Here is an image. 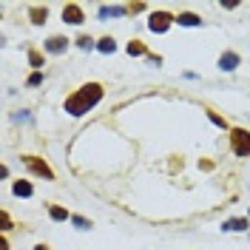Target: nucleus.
Returning a JSON list of instances; mask_svg holds the SVG:
<instances>
[{"label":"nucleus","instance_id":"obj_10","mask_svg":"<svg viewBox=\"0 0 250 250\" xmlns=\"http://www.w3.org/2000/svg\"><path fill=\"white\" fill-rule=\"evenodd\" d=\"M49 216L54 219V222H66V219H71V213H68L66 208H57V205H51V208H49Z\"/></svg>","mask_w":250,"mask_h":250},{"label":"nucleus","instance_id":"obj_20","mask_svg":"<svg viewBox=\"0 0 250 250\" xmlns=\"http://www.w3.org/2000/svg\"><path fill=\"white\" fill-rule=\"evenodd\" d=\"M0 222H3V225H0L3 231H9V228H12V225H9V213H0Z\"/></svg>","mask_w":250,"mask_h":250},{"label":"nucleus","instance_id":"obj_23","mask_svg":"<svg viewBox=\"0 0 250 250\" xmlns=\"http://www.w3.org/2000/svg\"><path fill=\"white\" fill-rule=\"evenodd\" d=\"M15 119H17V122H29V119H32V117H29V114L23 111V114H15Z\"/></svg>","mask_w":250,"mask_h":250},{"label":"nucleus","instance_id":"obj_1","mask_svg":"<svg viewBox=\"0 0 250 250\" xmlns=\"http://www.w3.org/2000/svg\"><path fill=\"white\" fill-rule=\"evenodd\" d=\"M100 100H102V88L97 83H88V85H83L77 94H71L66 100V111L71 117H83L85 111H91Z\"/></svg>","mask_w":250,"mask_h":250},{"label":"nucleus","instance_id":"obj_3","mask_svg":"<svg viewBox=\"0 0 250 250\" xmlns=\"http://www.w3.org/2000/svg\"><path fill=\"white\" fill-rule=\"evenodd\" d=\"M173 20H176V17H171L168 12H154L151 20H148V29H151V32H156V34H162V32L171 29V23H173Z\"/></svg>","mask_w":250,"mask_h":250},{"label":"nucleus","instance_id":"obj_11","mask_svg":"<svg viewBox=\"0 0 250 250\" xmlns=\"http://www.w3.org/2000/svg\"><path fill=\"white\" fill-rule=\"evenodd\" d=\"M176 23H179V26H199V23H202V17L191 15V12H185V15L176 17Z\"/></svg>","mask_w":250,"mask_h":250},{"label":"nucleus","instance_id":"obj_21","mask_svg":"<svg viewBox=\"0 0 250 250\" xmlns=\"http://www.w3.org/2000/svg\"><path fill=\"white\" fill-rule=\"evenodd\" d=\"M208 117L213 119V122H216V125H219V128H225V119L219 117V114H208Z\"/></svg>","mask_w":250,"mask_h":250},{"label":"nucleus","instance_id":"obj_5","mask_svg":"<svg viewBox=\"0 0 250 250\" xmlns=\"http://www.w3.org/2000/svg\"><path fill=\"white\" fill-rule=\"evenodd\" d=\"M63 20H66V23H71V26H80V23L85 20V17H83V9H80L77 3H68L66 9H63Z\"/></svg>","mask_w":250,"mask_h":250},{"label":"nucleus","instance_id":"obj_4","mask_svg":"<svg viewBox=\"0 0 250 250\" xmlns=\"http://www.w3.org/2000/svg\"><path fill=\"white\" fill-rule=\"evenodd\" d=\"M23 162H26V168H29L32 173H37V176H43V179H54L51 168L46 165V162H40L37 156H23Z\"/></svg>","mask_w":250,"mask_h":250},{"label":"nucleus","instance_id":"obj_22","mask_svg":"<svg viewBox=\"0 0 250 250\" xmlns=\"http://www.w3.org/2000/svg\"><path fill=\"white\" fill-rule=\"evenodd\" d=\"M148 63H151V66H162V57H154V54H148Z\"/></svg>","mask_w":250,"mask_h":250},{"label":"nucleus","instance_id":"obj_16","mask_svg":"<svg viewBox=\"0 0 250 250\" xmlns=\"http://www.w3.org/2000/svg\"><path fill=\"white\" fill-rule=\"evenodd\" d=\"M77 46H80V49H94V40H91V37H88V34H83V37H80V40H77Z\"/></svg>","mask_w":250,"mask_h":250},{"label":"nucleus","instance_id":"obj_13","mask_svg":"<svg viewBox=\"0 0 250 250\" xmlns=\"http://www.w3.org/2000/svg\"><path fill=\"white\" fill-rule=\"evenodd\" d=\"M15 193H17V196H32L34 188L26 182V179H20V182H15Z\"/></svg>","mask_w":250,"mask_h":250},{"label":"nucleus","instance_id":"obj_6","mask_svg":"<svg viewBox=\"0 0 250 250\" xmlns=\"http://www.w3.org/2000/svg\"><path fill=\"white\" fill-rule=\"evenodd\" d=\"M236 66H239V54H236V51H225V54L219 57V68H222V71H236Z\"/></svg>","mask_w":250,"mask_h":250},{"label":"nucleus","instance_id":"obj_24","mask_svg":"<svg viewBox=\"0 0 250 250\" xmlns=\"http://www.w3.org/2000/svg\"><path fill=\"white\" fill-rule=\"evenodd\" d=\"M34 250H49V248H43V245H37V248H34Z\"/></svg>","mask_w":250,"mask_h":250},{"label":"nucleus","instance_id":"obj_17","mask_svg":"<svg viewBox=\"0 0 250 250\" xmlns=\"http://www.w3.org/2000/svg\"><path fill=\"white\" fill-rule=\"evenodd\" d=\"M29 63H32L34 68H43V57H40L37 51H29Z\"/></svg>","mask_w":250,"mask_h":250},{"label":"nucleus","instance_id":"obj_12","mask_svg":"<svg viewBox=\"0 0 250 250\" xmlns=\"http://www.w3.org/2000/svg\"><path fill=\"white\" fill-rule=\"evenodd\" d=\"M128 54H131V57H148V49H145L139 40H134V43H128Z\"/></svg>","mask_w":250,"mask_h":250},{"label":"nucleus","instance_id":"obj_7","mask_svg":"<svg viewBox=\"0 0 250 250\" xmlns=\"http://www.w3.org/2000/svg\"><path fill=\"white\" fill-rule=\"evenodd\" d=\"M66 46H68L66 37H49V40H46V51H49V54H63Z\"/></svg>","mask_w":250,"mask_h":250},{"label":"nucleus","instance_id":"obj_18","mask_svg":"<svg viewBox=\"0 0 250 250\" xmlns=\"http://www.w3.org/2000/svg\"><path fill=\"white\" fill-rule=\"evenodd\" d=\"M111 15H114V9H111V6H102V9H100V17H102V20H105V17H111Z\"/></svg>","mask_w":250,"mask_h":250},{"label":"nucleus","instance_id":"obj_14","mask_svg":"<svg viewBox=\"0 0 250 250\" xmlns=\"http://www.w3.org/2000/svg\"><path fill=\"white\" fill-rule=\"evenodd\" d=\"M97 49H100L102 54H114V49H117V43H114L111 37H102V40H100V46H97Z\"/></svg>","mask_w":250,"mask_h":250},{"label":"nucleus","instance_id":"obj_15","mask_svg":"<svg viewBox=\"0 0 250 250\" xmlns=\"http://www.w3.org/2000/svg\"><path fill=\"white\" fill-rule=\"evenodd\" d=\"M71 222H74V228H80V231H88V228H91V222L83 219V216H71Z\"/></svg>","mask_w":250,"mask_h":250},{"label":"nucleus","instance_id":"obj_9","mask_svg":"<svg viewBox=\"0 0 250 250\" xmlns=\"http://www.w3.org/2000/svg\"><path fill=\"white\" fill-rule=\"evenodd\" d=\"M29 15H32V23H37V26H40V23H46L49 12H46V6H32V12H29Z\"/></svg>","mask_w":250,"mask_h":250},{"label":"nucleus","instance_id":"obj_19","mask_svg":"<svg viewBox=\"0 0 250 250\" xmlns=\"http://www.w3.org/2000/svg\"><path fill=\"white\" fill-rule=\"evenodd\" d=\"M43 83V74H32V77H29V85H40Z\"/></svg>","mask_w":250,"mask_h":250},{"label":"nucleus","instance_id":"obj_8","mask_svg":"<svg viewBox=\"0 0 250 250\" xmlns=\"http://www.w3.org/2000/svg\"><path fill=\"white\" fill-rule=\"evenodd\" d=\"M248 228H250V219H228V222L222 225L225 233H231V231H248Z\"/></svg>","mask_w":250,"mask_h":250},{"label":"nucleus","instance_id":"obj_2","mask_svg":"<svg viewBox=\"0 0 250 250\" xmlns=\"http://www.w3.org/2000/svg\"><path fill=\"white\" fill-rule=\"evenodd\" d=\"M231 148L236 156H250V134L245 128H233L231 131Z\"/></svg>","mask_w":250,"mask_h":250}]
</instances>
